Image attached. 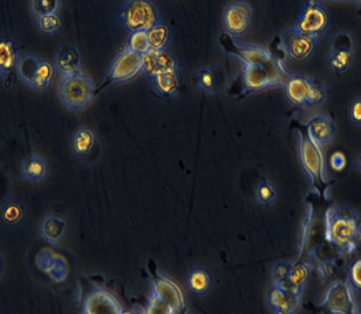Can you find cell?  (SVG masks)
Here are the masks:
<instances>
[{"instance_id": "cell-1", "label": "cell", "mask_w": 361, "mask_h": 314, "mask_svg": "<svg viewBox=\"0 0 361 314\" xmlns=\"http://www.w3.org/2000/svg\"><path fill=\"white\" fill-rule=\"evenodd\" d=\"M325 239L343 253L353 251L361 237V224L355 212L343 208H329L325 212Z\"/></svg>"}, {"instance_id": "cell-2", "label": "cell", "mask_w": 361, "mask_h": 314, "mask_svg": "<svg viewBox=\"0 0 361 314\" xmlns=\"http://www.w3.org/2000/svg\"><path fill=\"white\" fill-rule=\"evenodd\" d=\"M96 85L89 75L80 71L78 74L61 77L57 85V97L61 105L67 110L87 108L94 101Z\"/></svg>"}, {"instance_id": "cell-3", "label": "cell", "mask_w": 361, "mask_h": 314, "mask_svg": "<svg viewBox=\"0 0 361 314\" xmlns=\"http://www.w3.org/2000/svg\"><path fill=\"white\" fill-rule=\"evenodd\" d=\"M219 44L228 56L234 57L243 65H255L266 69H282L284 68L281 61L268 51L267 48L257 44H239L228 34H221Z\"/></svg>"}, {"instance_id": "cell-4", "label": "cell", "mask_w": 361, "mask_h": 314, "mask_svg": "<svg viewBox=\"0 0 361 314\" xmlns=\"http://www.w3.org/2000/svg\"><path fill=\"white\" fill-rule=\"evenodd\" d=\"M16 73L19 80L32 90L44 92L51 87L56 69L51 61L40 58L33 54H21Z\"/></svg>"}, {"instance_id": "cell-5", "label": "cell", "mask_w": 361, "mask_h": 314, "mask_svg": "<svg viewBox=\"0 0 361 314\" xmlns=\"http://www.w3.org/2000/svg\"><path fill=\"white\" fill-rule=\"evenodd\" d=\"M295 135L298 140V160L309 183L311 185H316L318 182L328 183L326 160L322 148L314 146L301 131H296Z\"/></svg>"}, {"instance_id": "cell-6", "label": "cell", "mask_w": 361, "mask_h": 314, "mask_svg": "<svg viewBox=\"0 0 361 314\" xmlns=\"http://www.w3.org/2000/svg\"><path fill=\"white\" fill-rule=\"evenodd\" d=\"M118 19L130 33L148 32L159 24V14L149 0H128L121 6Z\"/></svg>"}, {"instance_id": "cell-7", "label": "cell", "mask_w": 361, "mask_h": 314, "mask_svg": "<svg viewBox=\"0 0 361 314\" xmlns=\"http://www.w3.org/2000/svg\"><path fill=\"white\" fill-rule=\"evenodd\" d=\"M142 71H144L142 56L125 48L124 51L117 55L114 62L111 63L99 91L103 90L107 85L123 84L133 80Z\"/></svg>"}, {"instance_id": "cell-8", "label": "cell", "mask_w": 361, "mask_h": 314, "mask_svg": "<svg viewBox=\"0 0 361 314\" xmlns=\"http://www.w3.org/2000/svg\"><path fill=\"white\" fill-rule=\"evenodd\" d=\"M253 17H255V11L250 1L246 0L228 1L223 12L224 33L233 39L244 35L250 30Z\"/></svg>"}, {"instance_id": "cell-9", "label": "cell", "mask_w": 361, "mask_h": 314, "mask_svg": "<svg viewBox=\"0 0 361 314\" xmlns=\"http://www.w3.org/2000/svg\"><path fill=\"white\" fill-rule=\"evenodd\" d=\"M330 26V14L318 1H307L298 13L296 28L305 35L321 39Z\"/></svg>"}, {"instance_id": "cell-10", "label": "cell", "mask_w": 361, "mask_h": 314, "mask_svg": "<svg viewBox=\"0 0 361 314\" xmlns=\"http://www.w3.org/2000/svg\"><path fill=\"white\" fill-rule=\"evenodd\" d=\"M321 306L330 314H352L355 308L353 289L348 282H334L325 291Z\"/></svg>"}, {"instance_id": "cell-11", "label": "cell", "mask_w": 361, "mask_h": 314, "mask_svg": "<svg viewBox=\"0 0 361 314\" xmlns=\"http://www.w3.org/2000/svg\"><path fill=\"white\" fill-rule=\"evenodd\" d=\"M355 61L353 40L350 34L341 32L332 40L331 53L329 55V69L334 74H343L351 68Z\"/></svg>"}, {"instance_id": "cell-12", "label": "cell", "mask_w": 361, "mask_h": 314, "mask_svg": "<svg viewBox=\"0 0 361 314\" xmlns=\"http://www.w3.org/2000/svg\"><path fill=\"white\" fill-rule=\"evenodd\" d=\"M317 39L305 35L296 27H293L283 32L280 44H281L282 51L293 60L305 61L310 57L317 44Z\"/></svg>"}, {"instance_id": "cell-13", "label": "cell", "mask_w": 361, "mask_h": 314, "mask_svg": "<svg viewBox=\"0 0 361 314\" xmlns=\"http://www.w3.org/2000/svg\"><path fill=\"white\" fill-rule=\"evenodd\" d=\"M121 303L112 292L104 288H94L87 292L82 304V314H121Z\"/></svg>"}, {"instance_id": "cell-14", "label": "cell", "mask_w": 361, "mask_h": 314, "mask_svg": "<svg viewBox=\"0 0 361 314\" xmlns=\"http://www.w3.org/2000/svg\"><path fill=\"white\" fill-rule=\"evenodd\" d=\"M142 62H144V73L149 78L159 75L171 74V73L178 74V62L171 54L166 51L151 49L142 56Z\"/></svg>"}, {"instance_id": "cell-15", "label": "cell", "mask_w": 361, "mask_h": 314, "mask_svg": "<svg viewBox=\"0 0 361 314\" xmlns=\"http://www.w3.org/2000/svg\"><path fill=\"white\" fill-rule=\"evenodd\" d=\"M335 135V124L326 115H314L307 123V137L317 147L330 144Z\"/></svg>"}, {"instance_id": "cell-16", "label": "cell", "mask_w": 361, "mask_h": 314, "mask_svg": "<svg viewBox=\"0 0 361 314\" xmlns=\"http://www.w3.org/2000/svg\"><path fill=\"white\" fill-rule=\"evenodd\" d=\"M152 287H153L152 292H154L157 297L162 299L175 313H178L185 306L182 291L174 281H171V278L161 276L157 281L152 283Z\"/></svg>"}, {"instance_id": "cell-17", "label": "cell", "mask_w": 361, "mask_h": 314, "mask_svg": "<svg viewBox=\"0 0 361 314\" xmlns=\"http://www.w3.org/2000/svg\"><path fill=\"white\" fill-rule=\"evenodd\" d=\"M267 304L274 314H295L301 305V296L273 285L267 294Z\"/></svg>"}, {"instance_id": "cell-18", "label": "cell", "mask_w": 361, "mask_h": 314, "mask_svg": "<svg viewBox=\"0 0 361 314\" xmlns=\"http://www.w3.org/2000/svg\"><path fill=\"white\" fill-rule=\"evenodd\" d=\"M314 80L302 75H290L283 84L288 101L294 105H307Z\"/></svg>"}, {"instance_id": "cell-19", "label": "cell", "mask_w": 361, "mask_h": 314, "mask_svg": "<svg viewBox=\"0 0 361 314\" xmlns=\"http://www.w3.org/2000/svg\"><path fill=\"white\" fill-rule=\"evenodd\" d=\"M56 73L61 76L78 74L82 68V57L78 48L74 46H63L57 51L53 61Z\"/></svg>"}, {"instance_id": "cell-20", "label": "cell", "mask_w": 361, "mask_h": 314, "mask_svg": "<svg viewBox=\"0 0 361 314\" xmlns=\"http://www.w3.org/2000/svg\"><path fill=\"white\" fill-rule=\"evenodd\" d=\"M212 285L214 280L205 268L195 265L188 271L185 276V288L191 296L197 298L204 297L210 292Z\"/></svg>"}, {"instance_id": "cell-21", "label": "cell", "mask_w": 361, "mask_h": 314, "mask_svg": "<svg viewBox=\"0 0 361 314\" xmlns=\"http://www.w3.org/2000/svg\"><path fill=\"white\" fill-rule=\"evenodd\" d=\"M97 144L98 137L96 132L89 126H80L71 137V151L75 157L84 158L94 153Z\"/></svg>"}, {"instance_id": "cell-22", "label": "cell", "mask_w": 361, "mask_h": 314, "mask_svg": "<svg viewBox=\"0 0 361 314\" xmlns=\"http://www.w3.org/2000/svg\"><path fill=\"white\" fill-rule=\"evenodd\" d=\"M39 232L42 239L47 244L57 246L63 240L67 233V222L63 218L59 217L56 214L49 213L44 215L39 226Z\"/></svg>"}, {"instance_id": "cell-23", "label": "cell", "mask_w": 361, "mask_h": 314, "mask_svg": "<svg viewBox=\"0 0 361 314\" xmlns=\"http://www.w3.org/2000/svg\"><path fill=\"white\" fill-rule=\"evenodd\" d=\"M21 177L30 183H42L48 176V163L40 155L30 154L25 157L20 165Z\"/></svg>"}, {"instance_id": "cell-24", "label": "cell", "mask_w": 361, "mask_h": 314, "mask_svg": "<svg viewBox=\"0 0 361 314\" xmlns=\"http://www.w3.org/2000/svg\"><path fill=\"white\" fill-rule=\"evenodd\" d=\"M19 57L16 42L10 37H3L0 41V77L3 82L17 69Z\"/></svg>"}, {"instance_id": "cell-25", "label": "cell", "mask_w": 361, "mask_h": 314, "mask_svg": "<svg viewBox=\"0 0 361 314\" xmlns=\"http://www.w3.org/2000/svg\"><path fill=\"white\" fill-rule=\"evenodd\" d=\"M310 265L305 262L294 264L291 267L290 274H289L287 282H284L283 284L278 285V287L290 294L301 296L302 290L305 288V283L308 282L309 276H310Z\"/></svg>"}, {"instance_id": "cell-26", "label": "cell", "mask_w": 361, "mask_h": 314, "mask_svg": "<svg viewBox=\"0 0 361 314\" xmlns=\"http://www.w3.org/2000/svg\"><path fill=\"white\" fill-rule=\"evenodd\" d=\"M152 87L157 96L164 99H173L176 97L180 91V80L176 73L171 74L159 75L149 78Z\"/></svg>"}, {"instance_id": "cell-27", "label": "cell", "mask_w": 361, "mask_h": 314, "mask_svg": "<svg viewBox=\"0 0 361 314\" xmlns=\"http://www.w3.org/2000/svg\"><path fill=\"white\" fill-rule=\"evenodd\" d=\"M195 85L198 90L205 94H214L221 87V75L216 68L207 65L196 73Z\"/></svg>"}, {"instance_id": "cell-28", "label": "cell", "mask_w": 361, "mask_h": 314, "mask_svg": "<svg viewBox=\"0 0 361 314\" xmlns=\"http://www.w3.org/2000/svg\"><path fill=\"white\" fill-rule=\"evenodd\" d=\"M26 214V206L17 199H8L1 204V222L6 227H17L23 224Z\"/></svg>"}, {"instance_id": "cell-29", "label": "cell", "mask_w": 361, "mask_h": 314, "mask_svg": "<svg viewBox=\"0 0 361 314\" xmlns=\"http://www.w3.org/2000/svg\"><path fill=\"white\" fill-rule=\"evenodd\" d=\"M147 35L151 49L164 51L167 49V46L171 41V28L168 25L159 23L152 30H148Z\"/></svg>"}, {"instance_id": "cell-30", "label": "cell", "mask_w": 361, "mask_h": 314, "mask_svg": "<svg viewBox=\"0 0 361 314\" xmlns=\"http://www.w3.org/2000/svg\"><path fill=\"white\" fill-rule=\"evenodd\" d=\"M255 199L257 204L262 208H268L276 199V189L269 181H262L257 184L255 190Z\"/></svg>"}, {"instance_id": "cell-31", "label": "cell", "mask_w": 361, "mask_h": 314, "mask_svg": "<svg viewBox=\"0 0 361 314\" xmlns=\"http://www.w3.org/2000/svg\"><path fill=\"white\" fill-rule=\"evenodd\" d=\"M35 23H37V30L46 35L56 34L62 27V19L59 12L35 18Z\"/></svg>"}, {"instance_id": "cell-32", "label": "cell", "mask_w": 361, "mask_h": 314, "mask_svg": "<svg viewBox=\"0 0 361 314\" xmlns=\"http://www.w3.org/2000/svg\"><path fill=\"white\" fill-rule=\"evenodd\" d=\"M61 4L60 0H30L28 5L32 14L37 18L59 12Z\"/></svg>"}, {"instance_id": "cell-33", "label": "cell", "mask_w": 361, "mask_h": 314, "mask_svg": "<svg viewBox=\"0 0 361 314\" xmlns=\"http://www.w3.org/2000/svg\"><path fill=\"white\" fill-rule=\"evenodd\" d=\"M128 49L130 51L144 56L145 54H147L151 51L149 41H148L147 32H137V33H130L128 37Z\"/></svg>"}, {"instance_id": "cell-34", "label": "cell", "mask_w": 361, "mask_h": 314, "mask_svg": "<svg viewBox=\"0 0 361 314\" xmlns=\"http://www.w3.org/2000/svg\"><path fill=\"white\" fill-rule=\"evenodd\" d=\"M46 272H47L56 283H62V282L66 281V278L68 277L67 262H66L63 258H61V256L56 255Z\"/></svg>"}, {"instance_id": "cell-35", "label": "cell", "mask_w": 361, "mask_h": 314, "mask_svg": "<svg viewBox=\"0 0 361 314\" xmlns=\"http://www.w3.org/2000/svg\"><path fill=\"white\" fill-rule=\"evenodd\" d=\"M144 312L145 314H178L157 297L154 292H152L151 297L148 298L147 308H145Z\"/></svg>"}, {"instance_id": "cell-36", "label": "cell", "mask_w": 361, "mask_h": 314, "mask_svg": "<svg viewBox=\"0 0 361 314\" xmlns=\"http://www.w3.org/2000/svg\"><path fill=\"white\" fill-rule=\"evenodd\" d=\"M348 283L353 291L361 292V258L352 262L348 270Z\"/></svg>"}, {"instance_id": "cell-37", "label": "cell", "mask_w": 361, "mask_h": 314, "mask_svg": "<svg viewBox=\"0 0 361 314\" xmlns=\"http://www.w3.org/2000/svg\"><path fill=\"white\" fill-rule=\"evenodd\" d=\"M326 99V91L323 84L314 82L311 87L310 94H309L308 101L305 106L316 107L318 105L323 104Z\"/></svg>"}, {"instance_id": "cell-38", "label": "cell", "mask_w": 361, "mask_h": 314, "mask_svg": "<svg viewBox=\"0 0 361 314\" xmlns=\"http://www.w3.org/2000/svg\"><path fill=\"white\" fill-rule=\"evenodd\" d=\"M291 264L287 262H278L275 264L271 271V277H273V283L274 285L283 284L284 282H287L289 274H290Z\"/></svg>"}, {"instance_id": "cell-39", "label": "cell", "mask_w": 361, "mask_h": 314, "mask_svg": "<svg viewBox=\"0 0 361 314\" xmlns=\"http://www.w3.org/2000/svg\"><path fill=\"white\" fill-rule=\"evenodd\" d=\"M348 119L351 124L361 127V97L355 98L348 106Z\"/></svg>"}, {"instance_id": "cell-40", "label": "cell", "mask_w": 361, "mask_h": 314, "mask_svg": "<svg viewBox=\"0 0 361 314\" xmlns=\"http://www.w3.org/2000/svg\"><path fill=\"white\" fill-rule=\"evenodd\" d=\"M331 165L335 170L341 171L346 165V157L341 151H337L331 156Z\"/></svg>"}, {"instance_id": "cell-41", "label": "cell", "mask_w": 361, "mask_h": 314, "mask_svg": "<svg viewBox=\"0 0 361 314\" xmlns=\"http://www.w3.org/2000/svg\"><path fill=\"white\" fill-rule=\"evenodd\" d=\"M352 314H361V304L358 305V306H355Z\"/></svg>"}, {"instance_id": "cell-42", "label": "cell", "mask_w": 361, "mask_h": 314, "mask_svg": "<svg viewBox=\"0 0 361 314\" xmlns=\"http://www.w3.org/2000/svg\"><path fill=\"white\" fill-rule=\"evenodd\" d=\"M132 314H145L144 310L142 311H139V310H132Z\"/></svg>"}, {"instance_id": "cell-43", "label": "cell", "mask_w": 361, "mask_h": 314, "mask_svg": "<svg viewBox=\"0 0 361 314\" xmlns=\"http://www.w3.org/2000/svg\"><path fill=\"white\" fill-rule=\"evenodd\" d=\"M358 169H359V171H360V172H361V154L358 158Z\"/></svg>"}, {"instance_id": "cell-44", "label": "cell", "mask_w": 361, "mask_h": 314, "mask_svg": "<svg viewBox=\"0 0 361 314\" xmlns=\"http://www.w3.org/2000/svg\"><path fill=\"white\" fill-rule=\"evenodd\" d=\"M132 312H133L132 310H128V311H124L121 314H132Z\"/></svg>"}]
</instances>
